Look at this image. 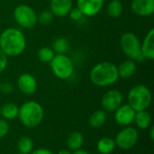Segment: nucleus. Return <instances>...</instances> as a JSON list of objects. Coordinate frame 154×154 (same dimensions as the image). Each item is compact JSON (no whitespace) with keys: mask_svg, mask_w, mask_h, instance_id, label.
I'll list each match as a JSON object with an SVG mask.
<instances>
[{"mask_svg":"<svg viewBox=\"0 0 154 154\" xmlns=\"http://www.w3.org/2000/svg\"><path fill=\"white\" fill-rule=\"evenodd\" d=\"M66 144L69 151H77L81 149L84 144V136L79 131H74L70 133L67 138Z\"/></svg>","mask_w":154,"mask_h":154,"instance_id":"obj_17","label":"nucleus"},{"mask_svg":"<svg viewBox=\"0 0 154 154\" xmlns=\"http://www.w3.org/2000/svg\"><path fill=\"white\" fill-rule=\"evenodd\" d=\"M124 11L123 4L120 0H112L109 2L107 7H106V13L110 17L117 18L119 17Z\"/></svg>","mask_w":154,"mask_h":154,"instance_id":"obj_22","label":"nucleus"},{"mask_svg":"<svg viewBox=\"0 0 154 154\" xmlns=\"http://www.w3.org/2000/svg\"><path fill=\"white\" fill-rule=\"evenodd\" d=\"M7 63H8V57L0 49V74L5 69Z\"/></svg>","mask_w":154,"mask_h":154,"instance_id":"obj_30","label":"nucleus"},{"mask_svg":"<svg viewBox=\"0 0 154 154\" xmlns=\"http://www.w3.org/2000/svg\"><path fill=\"white\" fill-rule=\"evenodd\" d=\"M14 18L16 23L24 28L32 29L38 23V15L28 5H19L14 10Z\"/></svg>","mask_w":154,"mask_h":154,"instance_id":"obj_7","label":"nucleus"},{"mask_svg":"<svg viewBox=\"0 0 154 154\" xmlns=\"http://www.w3.org/2000/svg\"><path fill=\"white\" fill-rule=\"evenodd\" d=\"M149 134H150V138L152 141L154 140V127L153 126H150V132H149Z\"/></svg>","mask_w":154,"mask_h":154,"instance_id":"obj_33","label":"nucleus"},{"mask_svg":"<svg viewBox=\"0 0 154 154\" xmlns=\"http://www.w3.org/2000/svg\"><path fill=\"white\" fill-rule=\"evenodd\" d=\"M26 47L23 33L17 28H6L0 34V49L7 57H15L22 54Z\"/></svg>","mask_w":154,"mask_h":154,"instance_id":"obj_1","label":"nucleus"},{"mask_svg":"<svg viewBox=\"0 0 154 154\" xmlns=\"http://www.w3.org/2000/svg\"><path fill=\"white\" fill-rule=\"evenodd\" d=\"M136 126L139 129L145 130L148 129L151 126L152 124V116L147 110H143V111H138L135 112L134 116V121Z\"/></svg>","mask_w":154,"mask_h":154,"instance_id":"obj_18","label":"nucleus"},{"mask_svg":"<svg viewBox=\"0 0 154 154\" xmlns=\"http://www.w3.org/2000/svg\"><path fill=\"white\" fill-rule=\"evenodd\" d=\"M124 100L123 94L117 89H111L106 91L101 99V106L105 112H115L120 106H122Z\"/></svg>","mask_w":154,"mask_h":154,"instance_id":"obj_9","label":"nucleus"},{"mask_svg":"<svg viewBox=\"0 0 154 154\" xmlns=\"http://www.w3.org/2000/svg\"><path fill=\"white\" fill-rule=\"evenodd\" d=\"M69 15L70 19H72L74 21H78L82 18L83 14L78 7H75V8H71V10L69 13Z\"/></svg>","mask_w":154,"mask_h":154,"instance_id":"obj_28","label":"nucleus"},{"mask_svg":"<svg viewBox=\"0 0 154 154\" xmlns=\"http://www.w3.org/2000/svg\"><path fill=\"white\" fill-rule=\"evenodd\" d=\"M141 51L143 59L152 60L154 59V30L151 29L141 43Z\"/></svg>","mask_w":154,"mask_h":154,"instance_id":"obj_15","label":"nucleus"},{"mask_svg":"<svg viewBox=\"0 0 154 154\" xmlns=\"http://www.w3.org/2000/svg\"><path fill=\"white\" fill-rule=\"evenodd\" d=\"M123 52L132 60L142 61L143 57L141 51V43L138 37L133 32H125L120 39Z\"/></svg>","mask_w":154,"mask_h":154,"instance_id":"obj_5","label":"nucleus"},{"mask_svg":"<svg viewBox=\"0 0 154 154\" xmlns=\"http://www.w3.org/2000/svg\"><path fill=\"white\" fill-rule=\"evenodd\" d=\"M57 154H72V152H70L69 150L63 149V150H60V152H58V153Z\"/></svg>","mask_w":154,"mask_h":154,"instance_id":"obj_34","label":"nucleus"},{"mask_svg":"<svg viewBox=\"0 0 154 154\" xmlns=\"http://www.w3.org/2000/svg\"><path fill=\"white\" fill-rule=\"evenodd\" d=\"M116 145L121 150L133 149L139 140L138 131L131 126H125L118 132L114 139Z\"/></svg>","mask_w":154,"mask_h":154,"instance_id":"obj_8","label":"nucleus"},{"mask_svg":"<svg viewBox=\"0 0 154 154\" xmlns=\"http://www.w3.org/2000/svg\"><path fill=\"white\" fill-rule=\"evenodd\" d=\"M69 48V43L68 40L63 37L57 38L52 42V47H51L53 51L56 52L57 54H65L68 51Z\"/></svg>","mask_w":154,"mask_h":154,"instance_id":"obj_24","label":"nucleus"},{"mask_svg":"<svg viewBox=\"0 0 154 154\" xmlns=\"http://www.w3.org/2000/svg\"><path fill=\"white\" fill-rule=\"evenodd\" d=\"M72 8V0H51L50 10L54 16L63 17L69 14Z\"/></svg>","mask_w":154,"mask_h":154,"instance_id":"obj_14","label":"nucleus"},{"mask_svg":"<svg viewBox=\"0 0 154 154\" xmlns=\"http://www.w3.org/2000/svg\"><path fill=\"white\" fill-rule=\"evenodd\" d=\"M104 0H77V7L85 16H95L102 9Z\"/></svg>","mask_w":154,"mask_h":154,"instance_id":"obj_12","label":"nucleus"},{"mask_svg":"<svg viewBox=\"0 0 154 154\" xmlns=\"http://www.w3.org/2000/svg\"><path fill=\"white\" fill-rule=\"evenodd\" d=\"M50 66L54 75L60 79H68L74 72L73 62L66 54L55 55L50 62Z\"/></svg>","mask_w":154,"mask_h":154,"instance_id":"obj_6","label":"nucleus"},{"mask_svg":"<svg viewBox=\"0 0 154 154\" xmlns=\"http://www.w3.org/2000/svg\"><path fill=\"white\" fill-rule=\"evenodd\" d=\"M106 119H107L106 112H105L103 109L97 110L90 116L88 119V123L92 128L98 129V128H101L106 124Z\"/></svg>","mask_w":154,"mask_h":154,"instance_id":"obj_19","label":"nucleus"},{"mask_svg":"<svg viewBox=\"0 0 154 154\" xmlns=\"http://www.w3.org/2000/svg\"><path fill=\"white\" fill-rule=\"evenodd\" d=\"M131 8L138 16H150L154 13V0H133Z\"/></svg>","mask_w":154,"mask_h":154,"instance_id":"obj_13","label":"nucleus"},{"mask_svg":"<svg viewBox=\"0 0 154 154\" xmlns=\"http://www.w3.org/2000/svg\"><path fill=\"white\" fill-rule=\"evenodd\" d=\"M17 117L25 127L35 128L42 122L44 111L41 104L38 102L27 101L19 107Z\"/></svg>","mask_w":154,"mask_h":154,"instance_id":"obj_3","label":"nucleus"},{"mask_svg":"<svg viewBox=\"0 0 154 154\" xmlns=\"http://www.w3.org/2000/svg\"><path fill=\"white\" fill-rule=\"evenodd\" d=\"M0 91L4 94H6V95H9L11 93L14 92V86L12 83L10 82H5V83H1V86H0Z\"/></svg>","mask_w":154,"mask_h":154,"instance_id":"obj_29","label":"nucleus"},{"mask_svg":"<svg viewBox=\"0 0 154 154\" xmlns=\"http://www.w3.org/2000/svg\"><path fill=\"white\" fill-rule=\"evenodd\" d=\"M136 69H137V67H136L135 61L130 59L123 61L119 65V67H117L119 78H122V79L131 78L133 75H134V73L136 72Z\"/></svg>","mask_w":154,"mask_h":154,"instance_id":"obj_16","label":"nucleus"},{"mask_svg":"<svg viewBox=\"0 0 154 154\" xmlns=\"http://www.w3.org/2000/svg\"><path fill=\"white\" fill-rule=\"evenodd\" d=\"M72 154H90L88 151H85V150H81V149H79V150H77V151H74Z\"/></svg>","mask_w":154,"mask_h":154,"instance_id":"obj_32","label":"nucleus"},{"mask_svg":"<svg viewBox=\"0 0 154 154\" xmlns=\"http://www.w3.org/2000/svg\"><path fill=\"white\" fill-rule=\"evenodd\" d=\"M37 56L40 61L43 63H50L55 56V52L51 47H42L37 51Z\"/></svg>","mask_w":154,"mask_h":154,"instance_id":"obj_25","label":"nucleus"},{"mask_svg":"<svg viewBox=\"0 0 154 154\" xmlns=\"http://www.w3.org/2000/svg\"><path fill=\"white\" fill-rule=\"evenodd\" d=\"M152 96L151 90L144 85H136L133 87L127 96L128 105L135 111L147 110L151 106Z\"/></svg>","mask_w":154,"mask_h":154,"instance_id":"obj_4","label":"nucleus"},{"mask_svg":"<svg viewBox=\"0 0 154 154\" xmlns=\"http://www.w3.org/2000/svg\"><path fill=\"white\" fill-rule=\"evenodd\" d=\"M116 147L115 140L110 137L101 138L97 143V149L101 154H110L115 151Z\"/></svg>","mask_w":154,"mask_h":154,"instance_id":"obj_21","label":"nucleus"},{"mask_svg":"<svg viewBox=\"0 0 154 154\" xmlns=\"http://www.w3.org/2000/svg\"><path fill=\"white\" fill-rule=\"evenodd\" d=\"M16 154H22V153H16Z\"/></svg>","mask_w":154,"mask_h":154,"instance_id":"obj_37","label":"nucleus"},{"mask_svg":"<svg viewBox=\"0 0 154 154\" xmlns=\"http://www.w3.org/2000/svg\"><path fill=\"white\" fill-rule=\"evenodd\" d=\"M91 82L97 87H108L119 79L116 65L109 61H102L95 65L89 74Z\"/></svg>","mask_w":154,"mask_h":154,"instance_id":"obj_2","label":"nucleus"},{"mask_svg":"<svg viewBox=\"0 0 154 154\" xmlns=\"http://www.w3.org/2000/svg\"><path fill=\"white\" fill-rule=\"evenodd\" d=\"M30 154H53V152L45 148H39V149L32 151Z\"/></svg>","mask_w":154,"mask_h":154,"instance_id":"obj_31","label":"nucleus"},{"mask_svg":"<svg viewBox=\"0 0 154 154\" xmlns=\"http://www.w3.org/2000/svg\"><path fill=\"white\" fill-rule=\"evenodd\" d=\"M17 148H18L19 153H31L33 149V142H32V138H30L28 136L21 137L17 142Z\"/></svg>","mask_w":154,"mask_h":154,"instance_id":"obj_23","label":"nucleus"},{"mask_svg":"<svg viewBox=\"0 0 154 154\" xmlns=\"http://www.w3.org/2000/svg\"><path fill=\"white\" fill-rule=\"evenodd\" d=\"M17 88L24 95H32L36 92L38 84L36 79L30 73H23L17 79Z\"/></svg>","mask_w":154,"mask_h":154,"instance_id":"obj_11","label":"nucleus"},{"mask_svg":"<svg viewBox=\"0 0 154 154\" xmlns=\"http://www.w3.org/2000/svg\"><path fill=\"white\" fill-rule=\"evenodd\" d=\"M19 107L12 102L4 104L1 106V116L5 120H14L18 116Z\"/></svg>","mask_w":154,"mask_h":154,"instance_id":"obj_20","label":"nucleus"},{"mask_svg":"<svg viewBox=\"0 0 154 154\" xmlns=\"http://www.w3.org/2000/svg\"><path fill=\"white\" fill-rule=\"evenodd\" d=\"M135 111L127 104L120 106L115 111V121L121 126H129L134 121Z\"/></svg>","mask_w":154,"mask_h":154,"instance_id":"obj_10","label":"nucleus"},{"mask_svg":"<svg viewBox=\"0 0 154 154\" xmlns=\"http://www.w3.org/2000/svg\"><path fill=\"white\" fill-rule=\"evenodd\" d=\"M10 130L9 124L5 119H0V139L5 137Z\"/></svg>","mask_w":154,"mask_h":154,"instance_id":"obj_27","label":"nucleus"},{"mask_svg":"<svg viewBox=\"0 0 154 154\" xmlns=\"http://www.w3.org/2000/svg\"><path fill=\"white\" fill-rule=\"evenodd\" d=\"M0 86H1V82H0Z\"/></svg>","mask_w":154,"mask_h":154,"instance_id":"obj_36","label":"nucleus"},{"mask_svg":"<svg viewBox=\"0 0 154 154\" xmlns=\"http://www.w3.org/2000/svg\"><path fill=\"white\" fill-rule=\"evenodd\" d=\"M54 15L51 10H43L38 15V22L42 25H48L53 21Z\"/></svg>","mask_w":154,"mask_h":154,"instance_id":"obj_26","label":"nucleus"},{"mask_svg":"<svg viewBox=\"0 0 154 154\" xmlns=\"http://www.w3.org/2000/svg\"><path fill=\"white\" fill-rule=\"evenodd\" d=\"M0 116H1V106H0Z\"/></svg>","mask_w":154,"mask_h":154,"instance_id":"obj_35","label":"nucleus"}]
</instances>
